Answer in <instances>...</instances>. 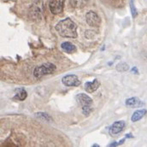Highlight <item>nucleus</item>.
Masks as SVG:
<instances>
[{"label":"nucleus","instance_id":"1","mask_svg":"<svg viewBox=\"0 0 147 147\" xmlns=\"http://www.w3.org/2000/svg\"><path fill=\"white\" fill-rule=\"evenodd\" d=\"M59 35L63 38H77V25L70 18L60 21L55 27Z\"/></svg>","mask_w":147,"mask_h":147},{"label":"nucleus","instance_id":"2","mask_svg":"<svg viewBox=\"0 0 147 147\" xmlns=\"http://www.w3.org/2000/svg\"><path fill=\"white\" fill-rule=\"evenodd\" d=\"M76 100L81 105L82 112L85 115H88L92 111V108L91 107L92 104V99L89 96L84 93H80L76 96Z\"/></svg>","mask_w":147,"mask_h":147},{"label":"nucleus","instance_id":"3","mask_svg":"<svg viewBox=\"0 0 147 147\" xmlns=\"http://www.w3.org/2000/svg\"><path fill=\"white\" fill-rule=\"evenodd\" d=\"M55 70H56V65L51 63H46L36 67L34 70V75L36 78H40L42 76L54 73Z\"/></svg>","mask_w":147,"mask_h":147},{"label":"nucleus","instance_id":"4","mask_svg":"<svg viewBox=\"0 0 147 147\" xmlns=\"http://www.w3.org/2000/svg\"><path fill=\"white\" fill-rule=\"evenodd\" d=\"M86 20L90 27H99L101 25V18L94 11H89L86 15Z\"/></svg>","mask_w":147,"mask_h":147},{"label":"nucleus","instance_id":"5","mask_svg":"<svg viewBox=\"0 0 147 147\" xmlns=\"http://www.w3.org/2000/svg\"><path fill=\"white\" fill-rule=\"evenodd\" d=\"M65 0H50L49 7L50 10L54 15L61 14L63 10Z\"/></svg>","mask_w":147,"mask_h":147},{"label":"nucleus","instance_id":"6","mask_svg":"<svg viewBox=\"0 0 147 147\" xmlns=\"http://www.w3.org/2000/svg\"><path fill=\"white\" fill-rule=\"evenodd\" d=\"M62 82L66 86H77L80 84V81L75 74H69L63 77Z\"/></svg>","mask_w":147,"mask_h":147},{"label":"nucleus","instance_id":"7","mask_svg":"<svg viewBox=\"0 0 147 147\" xmlns=\"http://www.w3.org/2000/svg\"><path fill=\"white\" fill-rule=\"evenodd\" d=\"M126 105L129 108H140L145 105V104L138 98L133 97L126 100Z\"/></svg>","mask_w":147,"mask_h":147},{"label":"nucleus","instance_id":"8","mask_svg":"<svg viewBox=\"0 0 147 147\" xmlns=\"http://www.w3.org/2000/svg\"><path fill=\"white\" fill-rule=\"evenodd\" d=\"M125 127V122L123 121H115L114 124H112V126L110 127V134L112 135H115V134H117L119 133H121L123 128Z\"/></svg>","mask_w":147,"mask_h":147},{"label":"nucleus","instance_id":"9","mask_svg":"<svg viewBox=\"0 0 147 147\" xmlns=\"http://www.w3.org/2000/svg\"><path fill=\"white\" fill-rule=\"evenodd\" d=\"M99 86H100V82L98 81V80L95 79L92 82H86L85 84V90L88 93H92L97 91Z\"/></svg>","mask_w":147,"mask_h":147},{"label":"nucleus","instance_id":"10","mask_svg":"<svg viewBox=\"0 0 147 147\" xmlns=\"http://www.w3.org/2000/svg\"><path fill=\"white\" fill-rule=\"evenodd\" d=\"M146 114L147 110H146V109L136 110V111L133 114V115H132V117H131V121H132L133 122H136V121L141 120Z\"/></svg>","mask_w":147,"mask_h":147},{"label":"nucleus","instance_id":"11","mask_svg":"<svg viewBox=\"0 0 147 147\" xmlns=\"http://www.w3.org/2000/svg\"><path fill=\"white\" fill-rule=\"evenodd\" d=\"M61 47H62V49H63L65 52H67V53H69V54H72V53L76 51V47H75V45H74L73 44L70 43V42H63V43L61 45Z\"/></svg>","mask_w":147,"mask_h":147},{"label":"nucleus","instance_id":"12","mask_svg":"<svg viewBox=\"0 0 147 147\" xmlns=\"http://www.w3.org/2000/svg\"><path fill=\"white\" fill-rule=\"evenodd\" d=\"M16 98L20 100V101H23L27 98L28 97V93L26 92V90L24 88H18L16 90Z\"/></svg>","mask_w":147,"mask_h":147},{"label":"nucleus","instance_id":"13","mask_svg":"<svg viewBox=\"0 0 147 147\" xmlns=\"http://www.w3.org/2000/svg\"><path fill=\"white\" fill-rule=\"evenodd\" d=\"M35 116H36L38 119L43 121H46V122H51L52 121V118L46 113H44V112H38L35 114Z\"/></svg>","mask_w":147,"mask_h":147},{"label":"nucleus","instance_id":"14","mask_svg":"<svg viewBox=\"0 0 147 147\" xmlns=\"http://www.w3.org/2000/svg\"><path fill=\"white\" fill-rule=\"evenodd\" d=\"M69 2L74 8H82L86 4L87 0H69Z\"/></svg>","mask_w":147,"mask_h":147},{"label":"nucleus","instance_id":"15","mask_svg":"<svg viewBox=\"0 0 147 147\" xmlns=\"http://www.w3.org/2000/svg\"><path fill=\"white\" fill-rule=\"evenodd\" d=\"M128 65L126 63H120L116 65L115 69L118 72H126L128 70Z\"/></svg>","mask_w":147,"mask_h":147},{"label":"nucleus","instance_id":"16","mask_svg":"<svg viewBox=\"0 0 147 147\" xmlns=\"http://www.w3.org/2000/svg\"><path fill=\"white\" fill-rule=\"evenodd\" d=\"M129 4H130V9H131V13H132V16L134 18H135L137 16H138V12H137V9L134 6V1L133 0H130L129 2Z\"/></svg>","mask_w":147,"mask_h":147},{"label":"nucleus","instance_id":"17","mask_svg":"<svg viewBox=\"0 0 147 147\" xmlns=\"http://www.w3.org/2000/svg\"><path fill=\"white\" fill-rule=\"evenodd\" d=\"M132 73H135L136 74H139V71H138V69L136 67H134L132 69Z\"/></svg>","mask_w":147,"mask_h":147},{"label":"nucleus","instance_id":"18","mask_svg":"<svg viewBox=\"0 0 147 147\" xmlns=\"http://www.w3.org/2000/svg\"><path fill=\"white\" fill-rule=\"evenodd\" d=\"M92 146H93V147H98V145H93Z\"/></svg>","mask_w":147,"mask_h":147}]
</instances>
